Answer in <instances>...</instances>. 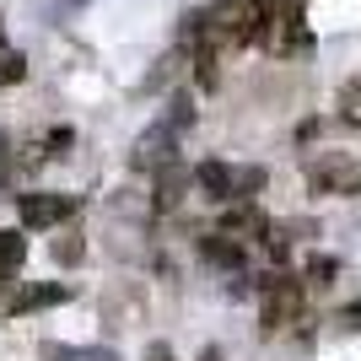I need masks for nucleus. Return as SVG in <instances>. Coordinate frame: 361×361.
Masks as SVG:
<instances>
[{
	"instance_id": "nucleus-4",
	"label": "nucleus",
	"mask_w": 361,
	"mask_h": 361,
	"mask_svg": "<svg viewBox=\"0 0 361 361\" xmlns=\"http://www.w3.org/2000/svg\"><path fill=\"white\" fill-rule=\"evenodd\" d=\"M178 157V124L162 119V124H151L146 135L135 140V151H130V162L140 167V173H157L162 162H173Z\"/></svg>"
},
{
	"instance_id": "nucleus-5",
	"label": "nucleus",
	"mask_w": 361,
	"mask_h": 361,
	"mask_svg": "<svg viewBox=\"0 0 361 361\" xmlns=\"http://www.w3.org/2000/svg\"><path fill=\"white\" fill-rule=\"evenodd\" d=\"M75 216V200L71 195H54V189H38V195H22V226L32 232H49Z\"/></svg>"
},
{
	"instance_id": "nucleus-9",
	"label": "nucleus",
	"mask_w": 361,
	"mask_h": 361,
	"mask_svg": "<svg viewBox=\"0 0 361 361\" xmlns=\"http://www.w3.org/2000/svg\"><path fill=\"white\" fill-rule=\"evenodd\" d=\"M38 361H119L108 345H44Z\"/></svg>"
},
{
	"instance_id": "nucleus-1",
	"label": "nucleus",
	"mask_w": 361,
	"mask_h": 361,
	"mask_svg": "<svg viewBox=\"0 0 361 361\" xmlns=\"http://www.w3.org/2000/svg\"><path fill=\"white\" fill-rule=\"evenodd\" d=\"M264 167H238V162H200L195 167V183L200 195L221 200V205H232V200H254L259 189H264Z\"/></svg>"
},
{
	"instance_id": "nucleus-14",
	"label": "nucleus",
	"mask_w": 361,
	"mask_h": 361,
	"mask_svg": "<svg viewBox=\"0 0 361 361\" xmlns=\"http://www.w3.org/2000/svg\"><path fill=\"white\" fill-rule=\"evenodd\" d=\"M146 361H178V356H173V345H162V340H157V345L146 350Z\"/></svg>"
},
{
	"instance_id": "nucleus-12",
	"label": "nucleus",
	"mask_w": 361,
	"mask_h": 361,
	"mask_svg": "<svg viewBox=\"0 0 361 361\" xmlns=\"http://www.w3.org/2000/svg\"><path fill=\"white\" fill-rule=\"evenodd\" d=\"M22 75H27V60H22L16 49H6V54H0V87H16Z\"/></svg>"
},
{
	"instance_id": "nucleus-7",
	"label": "nucleus",
	"mask_w": 361,
	"mask_h": 361,
	"mask_svg": "<svg viewBox=\"0 0 361 361\" xmlns=\"http://www.w3.org/2000/svg\"><path fill=\"white\" fill-rule=\"evenodd\" d=\"M200 254L211 259V264L243 270V243H238V238H226V232H211V238H200Z\"/></svg>"
},
{
	"instance_id": "nucleus-8",
	"label": "nucleus",
	"mask_w": 361,
	"mask_h": 361,
	"mask_svg": "<svg viewBox=\"0 0 361 361\" xmlns=\"http://www.w3.org/2000/svg\"><path fill=\"white\" fill-rule=\"evenodd\" d=\"M71 291L65 286H27L22 297H11V302H0L6 313H32V307H54V302H65Z\"/></svg>"
},
{
	"instance_id": "nucleus-13",
	"label": "nucleus",
	"mask_w": 361,
	"mask_h": 361,
	"mask_svg": "<svg viewBox=\"0 0 361 361\" xmlns=\"http://www.w3.org/2000/svg\"><path fill=\"white\" fill-rule=\"evenodd\" d=\"M334 270H340L334 259H313V264H307V281H313V286H329V281H334Z\"/></svg>"
},
{
	"instance_id": "nucleus-11",
	"label": "nucleus",
	"mask_w": 361,
	"mask_h": 361,
	"mask_svg": "<svg viewBox=\"0 0 361 361\" xmlns=\"http://www.w3.org/2000/svg\"><path fill=\"white\" fill-rule=\"evenodd\" d=\"M340 119H345L350 130H361V81H345V87H340Z\"/></svg>"
},
{
	"instance_id": "nucleus-6",
	"label": "nucleus",
	"mask_w": 361,
	"mask_h": 361,
	"mask_svg": "<svg viewBox=\"0 0 361 361\" xmlns=\"http://www.w3.org/2000/svg\"><path fill=\"white\" fill-rule=\"evenodd\" d=\"M216 232H226V238H238V243H264L270 238V216L259 211L254 200H232Z\"/></svg>"
},
{
	"instance_id": "nucleus-10",
	"label": "nucleus",
	"mask_w": 361,
	"mask_h": 361,
	"mask_svg": "<svg viewBox=\"0 0 361 361\" xmlns=\"http://www.w3.org/2000/svg\"><path fill=\"white\" fill-rule=\"evenodd\" d=\"M27 259V238L22 232H0V270H16Z\"/></svg>"
},
{
	"instance_id": "nucleus-16",
	"label": "nucleus",
	"mask_w": 361,
	"mask_h": 361,
	"mask_svg": "<svg viewBox=\"0 0 361 361\" xmlns=\"http://www.w3.org/2000/svg\"><path fill=\"white\" fill-rule=\"evenodd\" d=\"M345 318H350V329H361V307H350V313H345Z\"/></svg>"
},
{
	"instance_id": "nucleus-15",
	"label": "nucleus",
	"mask_w": 361,
	"mask_h": 361,
	"mask_svg": "<svg viewBox=\"0 0 361 361\" xmlns=\"http://www.w3.org/2000/svg\"><path fill=\"white\" fill-rule=\"evenodd\" d=\"M6 151H11V140L0 135V178H6V167H11V157H6Z\"/></svg>"
},
{
	"instance_id": "nucleus-3",
	"label": "nucleus",
	"mask_w": 361,
	"mask_h": 361,
	"mask_svg": "<svg viewBox=\"0 0 361 361\" xmlns=\"http://www.w3.org/2000/svg\"><path fill=\"white\" fill-rule=\"evenodd\" d=\"M302 318V281H291V275H270L264 281V329H286V324H297Z\"/></svg>"
},
{
	"instance_id": "nucleus-2",
	"label": "nucleus",
	"mask_w": 361,
	"mask_h": 361,
	"mask_svg": "<svg viewBox=\"0 0 361 361\" xmlns=\"http://www.w3.org/2000/svg\"><path fill=\"white\" fill-rule=\"evenodd\" d=\"M307 189L313 195H340V200H356L361 195V162L345 157V151H324L307 162Z\"/></svg>"
}]
</instances>
